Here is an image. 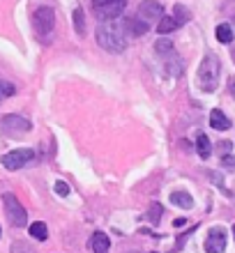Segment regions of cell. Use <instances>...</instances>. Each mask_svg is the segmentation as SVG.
<instances>
[{
	"label": "cell",
	"instance_id": "5bb4252c",
	"mask_svg": "<svg viewBox=\"0 0 235 253\" xmlns=\"http://www.w3.org/2000/svg\"><path fill=\"white\" fill-rule=\"evenodd\" d=\"M171 205L182 207V210H191L194 207V198L187 191H173L171 193Z\"/></svg>",
	"mask_w": 235,
	"mask_h": 253
},
{
	"label": "cell",
	"instance_id": "30bf717a",
	"mask_svg": "<svg viewBox=\"0 0 235 253\" xmlns=\"http://www.w3.org/2000/svg\"><path fill=\"white\" fill-rule=\"evenodd\" d=\"M125 33H127V37H141V35H145L150 30V23L148 21H143V19H127L125 23Z\"/></svg>",
	"mask_w": 235,
	"mask_h": 253
},
{
	"label": "cell",
	"instance_id": "3957f363",
	"mask_svg": "<svg viewBox=\"0 0 235 253\" xmlns=\"http://www.w3.org/2000/svg\"><path fill=\"white\" fill-rule=\"evenodd\" d=\"M33 28L37 37L44 44H48L55 33V12L51 7H37V12L33 14Z\"/></svg>",
	"mask_w": 235,
	"mask_h": 253
},
{
	"label": "cell",
	"instance_id": "cb8c5ba5",
	"mask_svg": "<svg viewBox=\"0 0 235 253\" xmlns=\"http://www.w3.org/2000/svg\"><path fill=\"white\" fill-rule=\"evenodd\" d=\"M155 48H157V53H159V55H166L168 51H173V42H171V40H159L155 44Z\"/></svg>",
	"mask_w": 235,
	"mask_h": 253
},
{
	"label": "cell",
	"instance_id": "ac0fdd59",
	"mask_svg": "<svg viewBox=\"0 0 235 253\" xmlns=\"http://www.w3.org/2000/svg\"><path fill=\"white\" fill-rule=\"evenodd\" d=\"M173 19L178 26H185V23H189L191 21V12H189L187 7H182V5H175L173 7Z\"/></svg>",
	"mask_w": 235,
	"mask_h": 253
},
{
	"label": "cell",
	"instance_id": "f546056e",
	"mask_svg": "<svg viewBox=\"0 0 235 253\" xmlns=\"http://www.w3.org/2000/svg\"><path fill=\"white\" fill-rule=\"evenodd\" d=\"M231 53H233V62H235V48H233V51H231Z\"/></svg>",
	"mask_w": 235,
	"mask_h": 253
},
{
	"label": "cell",
	"instance_id": "603a6c76",
	"mask_svg": "<svg viewBox=\"0 0 235 253\" xmlns=\"http://www.w3.org/2000/svg\"><path fill=\"white\" fill-rule=\"evenodd\" d=\"M12 253H37L35 251V247L30 244V242H14L12 244Z\"/></svg>",
	"mask_w": 235,
	"mask_h": 253
},
{
	"label": "cell",
	"instance_id": "e0dca14e",
	"mask_svg": "<svg viewBox=\"0 0 235 253\" xmlns=\"http://www.w3.org/2000/svg\"><path fill=\"white\" fill-rule=\"evenodd\" d=\"M217 40L222 42V44H231L233 42V28H231V23H219L217 26Z\"/></svg>",
	"mask_w": 235,
	"mask_h": 253
},
{
	"label": "cell",
	"instance_id": "2e32d148",
	"mask_svg": "<svg viewBox=\"0 0 235 253\" xmlns=\"http://www.w3.org/2000/svg\"><path fill=\"white\" fill-rule=\"evenodd\" d=\"M28 230H30V237H33V240H37V242H47L48 240V228H47V223H42V221L33 223Z\"/></svg>",
	"mask_w": 235,
	"mask_h": 253
},
{
	"label": "cell",
	"instance_id": "9a60e30c",
	"mask_svg": "<svg viewBox=\"0 0 235 253\" xmlns=\"http://www.w3.org/2000/svg\"><path fill=\"white\" fill-rule=\"evenodd\" d=\"M196 152H198L201 159H208L210 154H212V145H210V138L205 133H198V136H196Z\"/></svg>",
	"mask_w": 235,
	"mask_h": 253
},
{
	"label": "cell",
	"instance_id": "484cf974",
	"mask_svg": "<svg viewBox=\"0 0 235 253\" xmlns=\"http://www.w3.org/2000/svg\"><path fill=\"white\" fill-rule=\"evenodd\" d=\"M222 168L235 170V157H233V154H224V157H222Z\"/></svg>",
	"mask_w": 235,
	"mask_h": 253
},
{
	"label": "cell",
	"instance_id": "4fadbf2b",
	"mask_svg": "<svg viewBox=\"0 0 235 253\" xmlns=\"http://www.w3.org/2000/svg\"><path fill=\"white\" fill-rule=\"evenodd\" d=\"M210 126H212L215 131H226V129H231V120L219 108H215V111L210 113Z\"/></svg>",
	"mask_w": 235,
	"mask_h": 253
},
{
	"label": "cell",
	"instance_id": "5b68a950",
	"mask_svg": "<svg viewBox=\"0 0 235 253\" xmlns=\"http://www.w3.org/2000/svg\"><path fill=\"white\" fill-rule=\"evenodd\" d=\"M127 7V0H93V12L99 21L118 19Z\"/></svg>",
	"mask_w": 235,
	"mask_h": 253
},
{
	"label": "cell",
	"instance_id": "1f68e13d",
	"mask_svg": "<svg viewBox=\"0 0 235 253\" xmlns=\"http://www.w3.org/2000/svg\"><path fill=\"white\" fill-rule=\"evenodd\" d=\"M233 237H235V226H233Z\"/></svg>",
	"mask_w": 235,
	"mask_h": 253
},
{
	"label": "cell",
	"instance_id": "7402d4cb",
	"mask_svg": "<svg viewBox=\"0 0 235 253\" xmlns=\"http://www.w3.org/2000/svg\"><path fill=\"white\" fill-rule=\"evenodd\" d=\"M161 214H164V205H159V203H152V205L148 207V221L150 223H159Z\"/></svg>",
	"mask_w": 235,
	"mask_h": 253
},
{
	"label": "cell",
	"instance_id": "9c48e42d",
	"mask_svg": "<svg viewBox=\"0 0 235 253\" xmlns=\"http://www.w3.org/2000/svg\"><path fill=\"white\" fill-rule=\"evenodd\" d=\"M164 5L161 2H157V0H143L141 5H139V19L143 21H159L161 16H164Z\"/></svg>",
	"mask_w": 235,
	"mask_h": 253
},
{
	"label": "cell",
	"instance_id": "d6986e66",
	"mask_svg": "<svg viewBox=\"0 0 235 253\" xmlns=\"http://www.w3.org/2000/svg\"><path fill=\"white\" fill-rule=\"evenodd\" d=\"M175 28H178V23H175L173 16H161V19H159V26H157V33H159L161 37H164V35L173 33Z\"/></svg>",
	"mask_w": 235,
	"mask_h": 253
},
{
	"label": "cell",
	"instance_id": "52a82bcc",
	"mask_svg": "<svg viewBox=\"0 0 235 253\" xmlns=\"http://www.w3.org/2000/svg\"><path fill=\"white\" fill-rule=\"evenodd\" d=\"M37 157V152L35 150H30V147H23V150H12V152L2 154V166L7 168V170H19V168H23L26 164H30V161Z\"/></svg>",
	"mask_w": 235,
	"mask_h": 253
},
{
	"label": "cell",
	"instance_id": "d6a6232c",
	"mask_svg": "<svg viewBox=\"0 0 235 253\" xmlns=\"http://www.w3.org/2000/svg\"><path fill=\"white\" fill-rule=\"evenodd\" d=\"M0 237H2V230H0Z\"/></svg>",
	"mask_w": 235,
	"mask_h": 253
},
{
	"label": "cell",
	"instance_id": "277c9868",
	"mask_svg": "<svg viewBox=\"0 0 235 253\" xmlns=\"http://www.w3.org/2000/svg\"><path fill=\"white\" fill-rule=\"evenodd\" d=\"M33 129L30 120L26 115H19V113H9L0 120V133L7 136V138H19V136H26L28 131Z\"/></svg>",
	"mask_w": 235,
	"mask_h": 253
},
{
	"label": "cell",
	"instance_id": "4dcf8cb0",
	"mask_svg": "<svg viewBox=\"0 0 235 253\" xmlns=\"http://www.w3.org/2000/svg\"><path fill=\"white\" fill-rule=\"evenodd\" d=\"M129 253H143V251H129Z\"/></svg>",
	"mask_w": 235,
	"mask_h": 253
},
{
	"label": "cell",
	"instance_id": "d4e9b609",
	"mask_svg": "<svg viewBox=\"0 0 235 253\" xmlns=\"http://www.w3.org/2000/svg\"><path fill=\"white\" fill-rule=\"evenodd\" d=\"M53 191L58 193V196H62V198H65V196H69L67 182H55V184H53Z\"/></svg>",
	"mask_w": 235,
	"mask_h": 253
},
{
	"label": "cell",
	"instance_id": "83f0119b",
	"mask_svg": "<svg viewBox=\"0 0 235 253\" xmlns=\"http://www.w3.org/2000/svg\"><path fill=\"white\" fill-rule=\"evenodd\" d=\"M185 223H187V219H175V221H173V226H175V228H182Z\"/></svg>",
	"mask_w": 235,
	"mask_h": 253
},
{
	"label": "cell",
	"instance_id": "ba28073f",
	"mask_svg": "<svg viewBox=\"0 0 235 253\" xmlns=\"http://www.w3.org/2000/svg\"><path fill=\"white\" fill-rule=\"evenodd\" d=\"M226 251V230L224 228H210L205 237V253H224Z\"/></svg>",
	"mask_w": 235,
	"mask_h": 253
},
{
	"label": "cell",
	"instance_id": "4316f807",
	"mask_svg": "<svg viewBox=\"0 0 235 253\" xmlns=\"http://www.w3.org/2000/svg\"><path fill=\"white\" fill-rule=\"evenodd\" d=\"M231 147H233V145H231L229 140H224V143H219V150H222L224 154H229V152H231Z\"/></svg>",
	"mask_w": 235,
	"mask_h": 253
},
{
	"label": "cell",
	"instance_id": "7a4b0ae2",
	"mask_svg": "<svg viewBox=\"0 0 235 253\" xmlns=\"http://www.w3.org/2000/svg\"><path fill=\"white\" fill-rule=\"evenodd\" d=\"M219 76H222V65L217 55H205L198 67V85L203 92H215L219 85Z\"/></svg>",
	"mask_w": 235,
	"mask_h": 253
},
{
	"label": "cell",
	"instance_id": "8fae6325",
	"mask_svg": "<svg viewBox=\"0 0 235 253\" xmlns=\"http://www.w3.org/2000/svg\"><path fill=\"white\" fill-rule=\"evenodd\" d=\"M88 247H90L93 253H108V249H111V240H108L106 233H93V237H90V242H88Z\"/></svg>",
	"mask_w": 235,
	"mask_h": 253
},
{
	"label": "cell",
	"instance_id": "ffe728a7",
	"mask_svg": "<svg viewBox=\"0 0 235 253\" xmlns=\"http://www.w3.org/2000/svg\"><path fill=\"white\" fill-rule=\"evenodd\" d=\"M72 21H74L76 35H79V37H83V35H86V19H83V9H81V7H76V9H74Z\"/></svg>",
	"mask_w": 235,
	"mask_h": 253
},
{
	"label": "cell",
	"instance_id": "6da1fadb",
	"mask_svg": "<svg viewBox=\"0 0 235 253\" xmlns=\"http://www.w3.org/2000/svg\"><path fill=\"white\" fill-rule=\"evenodd\" d=\"M97 44H99L104 51L108 53H122L125 48H127V33H125V26L118 23V19L113 21H101L99 26H97Z\"/></svg>",
	"mask_w": 235,
	"mask_h": 253
},
{
	"label": "cell",
	"instance_id": "f1b7e54d",
	"mask_svg": "<svg viewBox=\"0 0 235 253\" xmlns=\"http://www.w3.org/2000/svg\"><path fill=\"white\" fill-rule=\"evenodd\" d=\"M229 92L233 94V99H235V81H231V83H229Z\"/></svg>",
	"mask_w": 235,
	"mask_h": 253
},
{
	"label": "cell",
	"instance_id": "8992f818",
	"mask_svg": "<svg viewBox=\"0 0 235 253\" xmlns=\"http://www.w3.org/2000/svg\"><path fill=\"white\" fill-rule=\"evenodd\" d=\"M2 203H5L7 221H9L14 228L26 226L28 223V212H26V207L19 203V198H16L14 193H5V196H2Z\"/></svg>",
	"mask_w": 235,
	"mask_h": 253
},
{
	"label": "cell",
	"instance_id": "7c38bea8",
	"mask_svg": "<svg viewBox=\"0 0 235 253\" xmlns=\"http://www.w3.org/2000/svg\"><path fill=\"white\" fill-rule=\"evenodd\" d=\"M164 67H166V72L171 74V76H180L182 69H185V65H182V60L178 58V53L173 51H168L166 55H164Z\"/></svg>",
	"mask_w": 235,
	"mask_h": 253
},
{
	"label": "cell",
	"instance_id": "44dd1931",
	"mask_svg": "<svg viewBox=\"0 0 235 253\" xmlns=\"http://www.w3.org/2000/svg\"><path fill=\"white\" fill-rule=\"evenodd\" d=\"M16 94V87H14V83H9V81L0 79V104L5 99H9V97H14Z\"/></svg>",
	"mask_w": 235,
	"mask_h": 253
}]
</instances>
